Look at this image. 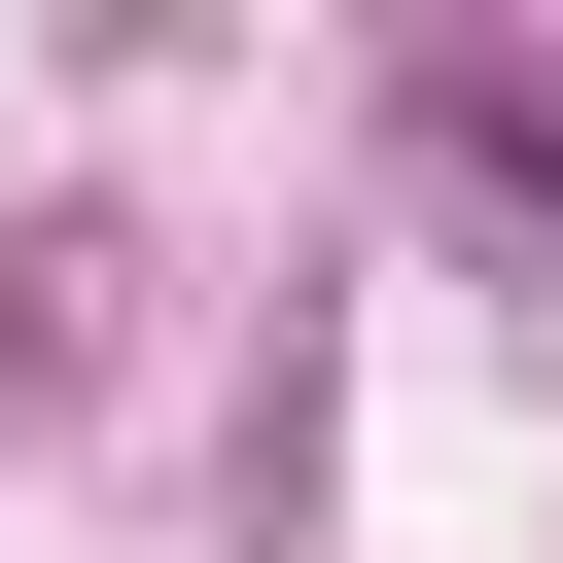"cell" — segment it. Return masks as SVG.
Wrapping results in <instances>:
<instances>
[{
	"label": "cell",
	"mask_w": 563,
	"mask_h": 563,
	"mask_svg": "<svg viewBox=\"0 0 563 563\" xmlns=\"http://www.w3.org/2000/svg\"><path fill=\"white\" fill-rule=\"evenodd\" d=\"M422 141H457L493 211H563V70H493V35H457V70H422Z\"/></svg>",
	"instance_id": "cell-1"
}]
</instances>
